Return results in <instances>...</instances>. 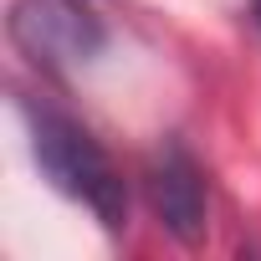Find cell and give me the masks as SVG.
<instances>
[{"label":"cell","instance_id":"1","mask_svg":"<svg viewBox=\"0 0 261 261\" xmlns=\"http://www.w3.org/2000/svg\"><path fill=\"white\" fill-rule=\"evenodd\" d=\"M21 113H26L36 169L67 200H77L102 230H123L128 225V185H123L113 154L97 144V134L51 102H21Z\"/></svg>","mask_w":261,"mask_h":261},{"label":"cell","instance_id":"2","mask_svg":"<svg viewBox=\"0 0 261 261\" xmlns=\"http://www.w3.org/2000/svg\"><path fill=\"white\" fill-rule=\"evenodd\" d=\"M6 36L41 72H72L108 51V21L92 0H11Z\"/></svg>","mask_w":261,"mask_h":261},{"label":"cell","instance_id":"3","mask_svg":"<svg viewBox=\"0 0 261 261\" xmlns=\"http://www.w3.org/2000/svg\"><path fill=\"white\" fill-rule=\"evenodd\" d=\"M144 195H149L154 220L174 241L195 246L205 236V225H210V179H205V164L195 159V149L185 139H164L149 154V164H144Z\"/></svg>","mask_w":261,"mask_h":261},{"label":"cell","instance_id":"4","mask_svg":"<svg viewBox=\"0 0 261 261\" xmlns=\"http://www.w3.org/2000/svg\"><path fill=\"white\" fill-rule=\"evenodd\" d=\"M246 16H251V26L261 31V0H251V6H246Z\"/></svg>","mask_w":261,"mask_h":261}]
</instances>
